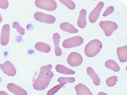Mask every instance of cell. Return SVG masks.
Masks as SVG:
<instances>
[{
    "instance_id": "cell-21",
    "label": "cell",
    "mask_w": 127,
    "mask_h": 95,
    "mask_svg": "<svg viewBox=\"0 0 127 95\" xmlns=\"http://www.w3.org/2000/svg\"><path fill=\"white\" fill-rule=\"evenodd\" d=\"M118 81V78L116 76H113L109 77L106 79V83L107 85L109 87H113L116 84V83Z\"/></svg>"
},
{
    "instance_id": "cell-14",
    "label": "cell",
    "mask_w": 127,
    "mask_h": 95,
    "mask_svg": "<svg viewBox=\"0 0 127 95\" xmlns=\"http://www.w3.org/2000/svg\"><path fill=\"white\" fill-rule=\"evenodd\" d=\"M117 54L119 60L121 63H125L127 61V46L119 47L117 49Z\"/></svg>"
},
{
    "instance_id": "cell-29",
    "label": "cell",
    "mask_w": 127,
    "mask_h": 95,
    "mask_svg": "<svg viewBox=\"0 0 127 95\" xmlns=\"http://www.w3.org/2000/svg\"><path fill=\"white\" fill-rule=\"evenodd\" d=\"M98 95H108V94H106V93H104V92H99L98 94Z\"/></svg>"
},
{
    "instance_id": "cell-20",
    "label": "cell",
    "mask_w": 127,
    "mask_h": 95,
    "mask_svg": "<svg viewBox=\"0 0 127 95\" xmlns=\"http://www.w3.org/2000/svg\"><path fill=\"white\" fill-rule=\"evenodd\" d=\"M105 66L111 70L117 72L120 70V67L116 62L112 60H108L105 63Z\"/></svg>"
},
{
    "instance_id": "cell-3",
    "label": "cell",
    "mask_w": 127,
    "mask_h": 95,
    "mask_svg": "<svg viewBox=\"0 0 127 95\" xmlns=\"http://www.w3.org/2000/svg\"><path fill=\"white\" fill-rule=\"evenodd\" d=\"M99 26L107 37H110L118 27L117 23L110 21H102L99 23Z\"/></svg>"
},
{
    "instance_id": "cell-1",
    "label": "cell",
    "mask_w": 127,
    "mask_h": 95,
    "mask_svg": "<svg viewBox=\"0 0 127 95\" xmlns=\"http://www.w3.org/2000/svg\"><path fill=\"white\" fill-rule=\"evenodd\" d=\"M52 68L51 64L42 66L41 67L40 74L33 84L34 89L39 91L43 90L48 87L54 76V74L51 71Z\"/></svg>"
},
{
    "instance_id": "cell-15",
    "label": "cell",
    "mask_w": 127,
    "mask_h": 95,
    "mask_svg": "<svg viewBox=\"0 0 127 95\" xmlns=\"http://www.w3.org/2000/svg\"><path fill=\"white\" fill-rule=\"evenodd\" d=\"M87 73L88 75L92 78L95 85L96 86H98L100 84V79L92 67H88L87 69Z\"/></svg>"
},
{
    "instance_id": "cell-13",
    "label": "cell",
    "mask_w": 127,
    "mask_h": 95,
    "mask_svg": "<svg viewBox=\"0 0 127 95\" xmlns=\"http://www.w3.org/2000/svg\"><path fill=\"white\" fill-rule=\"evenodd\" d=\"M75 90L77 95H93L89 88L81 83L75 86Z\"/></svg>"
},
{
    "instance_id": "cell-8",
    "label": "cell",
    "mask_w": 127,
    "mask_h": 95,
    "mask_svg": "<svg viewBox=\"0 0 127 95\" xmlns=\"http://www.w3.org/2000/svg\"><path fill=\"white\" fill-rule=\"evenodd\" d=\"M0 68L4 73L9 76H14L16 75V68L12 63L8 61L0 64Z\"/></svg>"
},
{
    "instance_id": "cell-4",
    "label": "cell",
    "mask_w": 127,
    "mask_h": 95,
    "mask_svg": "<svg viewBox=\"0 0 127 95\" xmlns=\"http://www.w3.org/2000/svg\"><path fill=\"white\" fill-rule=\"evenodd\" d=\"M35 4L39 8L51 11L55 10L57 7L56 2L53 0H36Z\"/></svg>"
},
{
    "instance_id": "cell-17",
    "label": "cell",
    "mask_w": 127,
    "mask_h": 95,
    "mask_svg": "<svg viewBox=\"0 0 127 95\" xmlns=\"http://www.w3.org/2000/svg\"><path fill=\"white\" fill-rule=\"evenodd\" d=\"M60 28L64 31L66 32L71 34L76 33L78 32L77 29H76L72 24L67 22H64L60 24Z\"/></svg>"
},
{
    "instance_id": "cell-2",
    "label": "cell",
    "mask_w": 127,
    "mask_h": 95,
    "mask_svg": "<svg viewBox=\"0 0 127 95\" xmlns=\"http://www.w3.org/2000/svg\"><path fill=\"white\" fill-rule=\"evenodd\" d=\"M102 42L97 39H95L89 42L85 48V55L89 58L96 56L101 50Z\"/></svg>"
},
{
    "instance_id": "cell-24",
    "label": "cell",
    "mask_w": 127,
    "mask_h": 95,
    "mask_svg": "<svg viewBox=\"0 0 127 95\" xmlns=\"http://www.w3.org/2000/svg\"><path fill=\"white\" fill-rule=\"evenodd\" d=\"M12 27L13 28H15L20 34L22 35H23L25 34V29L20 25V24L18 22H14L13 23Z\"/></svg>"
},
{
    "instance_id": "cell-11",
    "label": "cell",
    "mask_w": 127,
    "mask_h": 95,
    "mask_svg": "<svg viewBox=\"0 0 127 95\" xmlns=\"http://www.w3.org/2000/svg\"><path fill=\"white\" fill-rule=\"evenodd\" d=\"M7 89L15 95H28L27 92L14 83H9L7 85Z\"/></svg>"
},
{
    "instance_id": "cell-22",
    "label": "cell",
    "mask_w": 127,
    "mask_h": 95,
    "mask_svg": "<svg viewBox=\"0 0 127 95\" xmlns=\"http://www.w3.org/2000/svg\"><path fill=\"white\" fill-rule=\"evenodd\" d=\"M60 1L70 10H73L75 8V3L72 0H61Z\"/></svg>"
},
{
    "instance_id": "cell-16",
    "label": "cell",
    "mask_w": 127,
    "mask_h": 95,
    "mask_svg": "<svg viewBox=\"0 0 127 95\" xmlns=\"http://www.w3.org/2000/svg\"><path fill=\"white\" fill-rule=\"evenodd\" d=\"M86 15L87 11L85 9H82L80 12L79 16L77 21V25L82 29L85 28L87 25Z\"/></svg>"
},
{
    "instance_id": "cell-12",
    "label": "cell",
    "mask_w": 127,
    "mask_h": 95,
    "mask_svg": "<svg viewBox=\"0 0 127 95\" xmlns=\"http://www.w3.org/2000/svg\"><path fill=\"white\" fill-rule=\"evenodd\" d=\"M61 37L59 33H55L53 35V43L55 46V55L58 56L60 57L62 54V49L60 48L59 44H60V41Z\"/></svg>"
},
{
    "instance_id": "cell-5",
    "label": "cell",
    "mask_w": 127,
    "mask_h": 95,
    "mask_svg": "<svg viewBox=\"0 0 127 95\" xmlns=\"http://www.w3.org/2000/svg\"><path fill=\"white\" fill-rule=\"evenodd\" d=\"M84 43V39L79 36H76L65 40L62 44L64 48H71L81 46Z\"/></svg>"
},
{
    "instance_id": "cell-30",
    "label": "cell",
    "mask_w": 127,
    "mask_h": 95,
    "mask_svg": "<svg viewBox=\"0 0 127 95\" xmlns=\"http://www.w3.org/2000/svg\"><path fill=\"white\" fill-rule=\"evenodd\" d=\"M1 21H2V17H1V16L0 14V23L1 22Z\"/></svg>"
},
{
    "instance_id": "cell-27",
    "label": "cell",
    "mask_w": 127,
    "mask_h": 95,
    "mask_svg": "<svg viewBox=\"0 0 127 95\" xmlns=\"http://www.w3.org/2000/svg\"><path fill=\"white\" fill-rule=\"evenodd\" d=\"M8 7V1L6 0H0V8L6 9Z\"/></svg>"
},
{
    "instance_id": "cell-25",
    "label": "cell",
    "mask_w": 127,
    "mask_h": 95,
    "mask_svg": "<svg viewBox=\"0 0 127 95\" xmlns=\"http://www.w3.org/2000/svg\"><path fill=\"white\" fill-rule=\"evenodd\" d=\"M58 82L60 83H72L75 81L76 79L74 77H69V78H64V77H60L58 79Z\"/></svg>"
},
{
    "instance_id": "cell-26",
    "label": "cell",
    "mask_w": 127,
    "mask_h": 95,
    "mask_svg": "<svg viewBox=\"0 0 127 95\" xmlns=\"http://www.w3.org/2000/svg\"><path fill=\"white\" fill-rule=\"evenodd\" d=\"M114 7L113 6H110L108 7L106 9V10L104 12L103 15L104 17L108 16V15L111 14V13H112V12L114 11Z\"/></svg>"
},
{
    "instance_id": "cell-10",
    "label": "cell",
    "mask_w": 127,
    "mask_h": 95,
    "mask_svg": "<svg viewBox=\"0 0 127 95\" xmlns=\"http://www.w3.org/2000/svg\"><path fill=\"white\" fill-rule=\"evenodd\" d=\"M9 25L7 24H4L2 27L0 35V44L2 46H5L8 44L9 39Z\"/></svg>"
},
{
    "instance_id": "cell-6",
    "label": "cell",
    "mask_w": 127,
    "mask_h": 95,
    "mask_svg": "<svg viewBox=\"0 0 127 95\" xmlns=\"http://www.w3.org/2000/svg\"><path fill=\"white\" fill-rule=\"evenodd\" d=\"M83 62V58L79 53L73 52L69 54L67 58V63L72 67L80 66Z\"/></svg>"
},
{
    "instance_id": "cell-18",
    "label": "cell",
    "mask_w": 127,
    "mask_h": 95,
    "mask_svg": "<svg viewBox=\"0 0 127 95\" xmlns=\"http://www.w3.org/2000/svg\"><path fill=\"white\" fill-rule=\"evenodd\" d=\"M55 69L57 72L63 74L74 75L75 73L74 71L68 68L67 67L62 64H57L55 66Z\"/></svg>"
},
{
    "instance_id": "cell-9",
    "label": "cell",
    "mask_w": 127,
    "mask_h": 95,
    "mask_svg": "<svg viewBox=\"0 0 127 95\" xmlns=\"http://www.w3.org/2000/svg\"><path fill=\"white\" fill-rule=\"evenodd\" d=\"M104 2L103 1H100L95 8L93 10V11L90 13L89 17V20L91 23H94L97 21L100 14L101 11L104 7Z\"/></svg>"
},
{
    "instance_id": "cell-23",
    "label": "cell",
    "mask_w": 127,
    "mask_h": 95,
    "mask_svg": "<svg viewBox=\"0 0 127 95\" xmlns=\"http://www.w3.org/2000/svg\"><path fill=\"white\" fill-rule=\"evenodd\" d=\"M65 83H60L59 85H56V86L53 87L51 89H50L47 95H53L54 94H55L57 91H58L62 87H63L64 86V85Z\"/></svg>"
},
{
    "instance_id": "cell-7",
    "label": "cell",
    "mask_w": 127,
    "mask_h": 95,
    "mask_svg": "<svg viewBox=\"0 0 127 95\" xmlns=\"http://www.w3.org/2000/svg\"><path fill=\"white\" fill-rule=\"evenodd\" d=\"M34 17L35 20L39 22L47 24H53L56 21L54 16L46 14L41 12H36L34 15Z\"/></svg>"
},
{
    "instance_id": "cell-28",
    "label": "cell",
    "mask_w": 127,
    "mask_h": 95,
    "mask_svg": "<svg viewBox=\"0 0 127 95\" xmlns=\"http://www.w3.org/2000/svg\"><path fill=\"white\" fill-rule=\"evenodd\" d=\"M0 95H8L6 92L3 91H0Z\"/></svg>"
},
{
    "instance_id": "cell-19",
    "label": "cell",
    "mask_w": 127,
    "mask_h": 95,
    "mask_svg": "<svg viewBox=\"0 0 127 95\" xmlns=\"http://www.w3.org/2000/svg\"><path fill=\"white\" fill-rule=\"evenodd\" d=\"M35 48L37 50L46 53H49L51 50V48L48 44L42 42L37 43L35 45Z\"/></svg>"
}]
</instances>
